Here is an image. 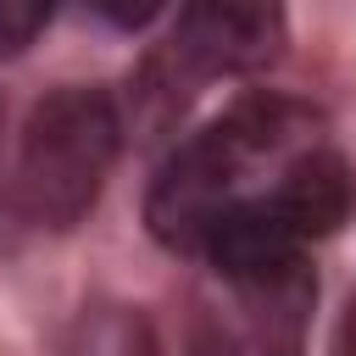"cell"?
Returning <instances> with one entry per match:
<instances>
[{
	"label": "cell",
	"mask_w": 356,
	"mask_h": 356,
	"mask_svg": "<svg viewBox=\"0 0 356 356\" xmlns=\"http://www.w3.org/2000/svg\"><path fill=\"white\" fill-rule=\"evenodd\" d=\"M122 150V117L106 89L61 83L50 89L17 139V189L22 211L39 228H78Z\"/></svg>",
	"instance_id": "cell-1"
},
{
	"label": "cell",
	"mask_w": 356,
	"mask_h": 356,
	"mask_svg": "<svg viewBox=\"0 0 356 356\" xmlns=\"http://www.w3.org/2000/svg\"><path fill=\"white\" fill-rule=\"evenodd\" d=\"M284 134V106L278 100H250L234 106L228 117H217L211 128H200L189 145H178L167 156V167L150 184L145 200V222L167 250H200L206 228L234 206V184L239 172Z\"/></svg>",
	"instance_id": "cell-2"
},
{
	"label": "cell",
	"mask_w": 356,
	"mask_h": 356,
	"mask_svg": "<svg viewBox=\"0 0 356 356\" xmlns=\"http://www.w3.org/2000/svg\"><path fill=\"white\" fill-rule=\"evenodd\" d=\"M284 44V11L261 0H200L172 22V50L200 72H250L267 67Z\"/></svg>",
	"instance_id": "cell-3"
},
{
	"label": "cell",
	"mask_w": 356,
	"mask_h": 356,
	"mask_svg": "<svg viewBox=\"0 0 356 356\" xmlns=\"http://www.w3.org/2000/svg\"><path fill=\"white\" fill-rule=\"evenodd\" d=\"M211 267L234 284H273L295 267V250H300V234L289 228V217L273 206V195H250V200H234L211 228H206V245Z\"/></svg>",
	"instance_id": "cell-4"
},
{
	"label": "cell",
	"mask_w": 356,
	"mask_h": 356,
	"mask_svg": "<svg viewBox=\"0 0 356 356\" xmlns=\"http://www.w3.org/2000/svg\"><path fill=\"white\" fill-rule=\"evenodd\" d=\"M273 206L289 217L300 239L334 234L356 211V172L339 150H306L284 167V184L273 189Z\"/></svg>",
	"instance_id": "cell-5"
},
{
	"label": "cell",
	"mask_w": 356,
	"mask_h": 356,
	"mask_svg": "<svg viewBox=\"0 0 356 356\" xmlns=\"http://www.w3.org/2000/svg\"><path fill=\"white\" fill-rule=\"evenodd\" d=\"M61 356H161V339H156V328L139 306L95 300L67 323Z\"/></svg>",
	"instance_id": "cell-6"
},
{
	"label": "cell",
	"mask_w": 356,
	"mask_h": 356,
	"mask_svg": "<svg viewBox=\"0 0 356 356\" xmlns=\"http://www.w3.org/2000/svg\"><path fill=\"white\" fill-rule=\"evenodd\" d=\"M22 222H28V211H22V189H17V156H11V145H6V106H0V256H11V250H17Z\"/></svg>",
	"instance_id": "cell-7"
},
{
	"label": "cell",
	"mask_w": 356,
	"mask_h": 356,
	"mask_svg": "<svg viewBox=\"0 0 356 356\" xmlns=\"http://www.w3.org/2000/svg\"><path fill=\"white\" fill-rule=\"evenodd\" d=\"M44 22H50V6L44 0H0V56L28 50Z\"/></svg>",
	"instance_id": "cell-8"
},
{
	"label": "cell",
	"mask_w": 356,
	"mask_h": 356,
	"mask_svg": "<svg viewBox=\"0 0 356 356\" xmlns=\"http://www.w3.org/2000/svg\"><path fill=\"white\" fill-rule=\"evenodd\" d=\"M328 356H356V295H345V306H339V317H334Z\"/></svg>",
	"instance_id": "cell-9"
},
{
	"label": "cell",
	"mask_w": 356,
	"mask_h": 356,
	"mask_svg": "<svg viewBox=\"0 0 356 356\" xmlns=\"http://www.w3.org/2000/svg\"><path fill=\"white\" fill-rule=\"evenodd\" d=\"M100 11H106L111 22H122V28H139V22H150L161 6H156V0H139V6H111V0H100Z\"/></svg>",
	"instance_id": "cell-10"
},
{
	"label": "cell",
	"mask_w": 356,
	"mask_h": 356,
	"mask_svg": "<svg viewBox=\"0 0 356 356\" xmlns=\"http://www.w3.org/2000/svg\"><path fill=\"white\" fill-rule=\"evenodd\" d=\"M278 356H289V350H278Z\"/></svg>",
	"instance_id": "cell-11"
}]
</instances>
